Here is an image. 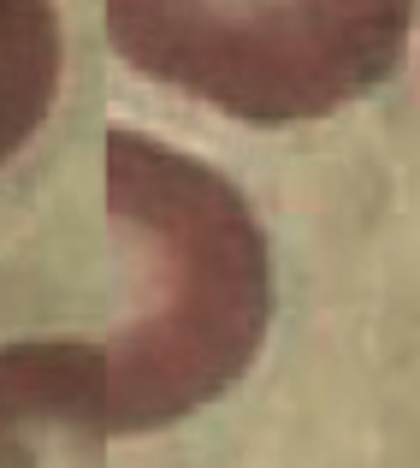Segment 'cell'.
Instances as JSON below:
<instances>
[{
    "instance_id": "obj_3",
    "label": "cell",
    "mask_w": 420,
    "mask_h": 468,
    "mask_svg": "<svg viewBox=\"0 0 420 468\" xmlns=\"http://www.w3.org/2000/svg\"><path fill=\"white\" fill-rule=\"evenodd\" d=\"M107 350L83 338L0 344V468H107Z\"/></svg>"
},
{
    "instance_id": "obj_2",
    "label": "cell",
    "mask_w": 420,
    "mask_h": 468,
    "mask_svg": "<svg viewBox=\"0 0 420 468\" xmlns=\"http://www.w3.org/2000/svg\"><path fill=\"white\" fill-rule=\"evenodd\" d=\"M420 0H107L119 59L243 125H308L373 95Z\"/></svg>"
},
{
    "instance_id": "obj_1",
    "label": "cell",
    "mask_w": 420,
    "mask_h": 468,
    "mask_svg": "<svg viewBox=\"0 0 420 468\" xmlns=\"http://www.w3.org/2000/svg\"><path fill=\"white\" fill-rule=\"evenodd\" d=\"M107 219L125 314L107 350L113 439L160 433L231 391L261 356L273 267L249 202L172 143L107 137Z\"/></svg>"
},
{
    "instance_id": "obj_4",
    "label": "cell",
    "mask_w": 420,
    "mask_h": 468,
    "mask_svg": "<svg viewBox=\"0 0 420 468\" xmlns=\"http://www.w3.org/2000/svg\"><path fill=\"white\" fill-rule=\"evenodd\" d=\"M66 78L59 0H0V166L47 125Z\"/></svg>"
}]
</instances>
